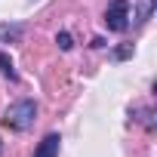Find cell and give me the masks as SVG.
<instances>
[{
  "instance_id": "1",
  "label": "cell",
  "mask_w": 157,
  "mask_h": 157,
  "mask_svg": "<svg viewBox=\"0 0 157 157\" xmlns=\"http://www.w3.org/2000/svg\"><path fill=\"white\" fill-rule=\"evenodd\" d=\"M34 120H37V102H34V99H19V102H13V105L3 111V117H0V123H3L6 129H13V132L31 129Z\"/></svg>"
},
{
  "instance_id": "2",
  "label": "cell",
  "mask_w": 157,
  "mask_h": 157,
  "mask_svg": "<svg viewBox=\"0 0 157 157\" xmlns=\"http://www.w3.org/2000/svg\"><path fill=\"white\" fill-rule=\"evenodd\" d=\"M129 19H132V6L129 0H111L108 10H105V28L114 31V34H123L129 28Z\"/></svg>"
},
{
  "instance_id": "3",
  "label": "cell",
  "mask_w": 157,
  "mask_h": 157,
  "mask_svg": "<svg viewBox=\"0 0 157 157\" xmlns=\"http://www.w3.org/2000/svg\"><path fill=\"white\" fill-rule=\"evenodd\" d=\"M59 145H62L59 132H49V136H43V142L37 145L34 157H59Z\"/></svg>"
},
{
  "instance_id": "4",
  "label": "cell",
  "mask_w": 157,
  "mask_h": 157,
  "mask_svg": "<svg viewBox=\"0 0 157 157\" xmlns=\"http://www.w3.org/2000/svg\"><path fill=\"white\" fill-rule=\"evenodd\" d=\"M22 34H25V25H19V22H3L0 25V43H19Z\"/></svg>"
},
{
  "instance_id": "5",
  "label": "cell",
  "mask_w": 157,
  "mask_h": 157,
  "mask_svg": "<svg viewBox=\"0 0 157 157\" xmlns=\"http://www.w3.org/2000/svg\"><path fill=\"white\" fill-rule=\"evenodd\" d=\"M151 13H154V0H139V13H136V22H139V25H145V22L151 19Z\"/></svg>"
},
{
  "instance_id": "6",
  "label": "cell",
  "mask_w": 157,
  "mask_h": 157,
  "mask_svg": "<svg viewBox=\"0 0 157 157\" xmlns=\"http://www.w3.org/2000/svg\"><path fill=\"white\" fill-rule=\"evenodd\" d=\"M0 74H3V77H10V80H19V74H16V68H13L10 56H3V52H0Z\"/></svg>"
},
{
  "instance_id": "7",
  "label": "cell",
  "mask_w": 157,
  "mask_h": 157,
  "mask_svg": "<svg viewBox=\"0 0 157 157\" xmlns=\"http://www.w3.org/2000/svg\"><path fill=\"white\" fill-rule=\"evenodd\" d=\"M56 43H59V49H62V52H68V49L74 46V40H71V34H68V31H62V34H56Z\"/></svg>"
},
{
  "instance_id": "8",
  "label": "cell",
  "mask_w": 157,
  "mask_h": 157,
  "mask_svg": "<svg viewBox=\"0 0 157 157\" xmlns=\"http://www.w3.org/2000/svg\"><path fill=\"white\" fill-rule=\"evenodd\" d=\"M129 52H132V49H129V46H120V49H117V59H126V56H129Z\"/></svg>"
},
{
  "instance_id": "9",
  "label": "cell",
  "mask_w": 157,
  "mask_h": 157,
  "mask_svg": "<svg viewBox=\"0 0 157 157\" xmlns=\"http://www.w3.org/2000/svg\"><path fill=\"white\" fill-rule=\"evenodd\" d=\"M0 154H3V142H0Z\"/></svg>"
}]
</instances>
